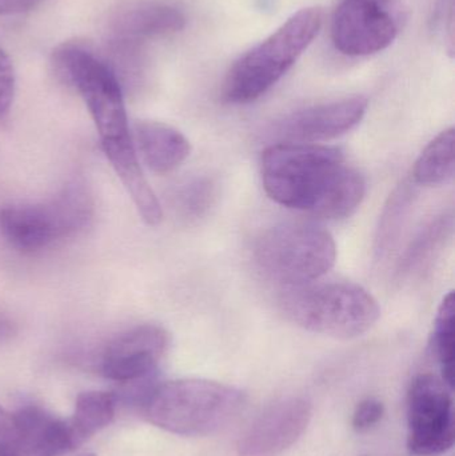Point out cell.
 <instances>
[{
    "instance_id": "1",
    "label": "cell",
    "mask_w": 455,
    "mask_h": 456,
    "mask_svg": "<svg viewBox=\"0 0 455 456\" xmlns=\"http://www.w3.org/2000/svg\"><path fill=\"white\" fill-rule=\"evenodd\" d=\"M262 182L278 205L328 221L349 218L366 195V182L337 147L280 142L264 150Z\"/></svg>"
},
{
    "instance_id": "2",
    "label": "cell",
    "mask_w": 455,
    "mask_h": 456,
    "mask_svg": "<svg viewBox=\"0 0 455 456\" xmlns=\"http://www.w3.org/2000/svg\"><path fill=\"white\" fill-rule=\"evenodd\" d=\"M245 404L242 391L206 379H178L154 386L143 402L152 425L181 436L216 433L232 422Z\"/></svg>"
},
{
    "instance_id": "3",
    "label": "cell",
    "mask_w": 455,
    "mask_h": 456,
    "mask_svg": "<svg viewBox=\"0 0 455 456\" xmlns=\"http://www.w3.org/2000/svg\"><path fill=\"white\" fill-rule=\"evenodd\" d=\"M321 27V8H304L291 15L277 31L235 61L222 88L224 101L248 104L264 96L301 58Z\"/></svg>"
},
{
    "instance_id": "4",
    "label": "cell",
    "mask_w": 455,
    "mask_h": 456,
    "mask_svg": "<svg viewBox=\"0 0 455 456\" xmlns=\"http://www.w3.org/2000/svg\"><path fill=\"white\" fill-rule=\"evenodd\" d=\"M280 305L297 326L336 339L366 334L381 316L373 295L347 281H313L282 289Z\"/></svg>"
},
{
    "instance_id": "5",
    "label": "cell",
    "mask_w": 455,
    "mask_h": 456,
    "mask_svg": "<svg viewBox=\"0 0 455 456\" xmlns=\"http://www.w3.org/2000/svg\"><path fill=\"white\" fill-rule=\"evenodd\" d=\"M53 64L82 96L102 147L133 139L119 77L106 59L87 45L69 42L53 51Z\"/></svg>"
},
{
    "instance_id": "6",
    "label": "cell",
    "mask_w": 455,
    "mask_h": 456,
    "mask_svg": "<svg viewBox=\"0 0 455 456\" xmlns=\"http://www.w3.org/2000/svg\"><path fill=\"white\" fill-rule=\"evenodd\" d=\"M256 265L282 289L313 283L336 265L333 235L310 222H288L262 233L254 251Z\"/></svg>"
},
{
    "instance_id": "7",
    "label": "cell",
    "mask_w": 455,
    "mask_h": 456,
    "mask_svg": "<svg viewBox=\"0 0 455 456\" xmlns=\"http://www.w3.org/2000/svg\"><path fill=\"white\" fill-rule=\"evenodd\" d=\"M93 216V195L87 184L77 179L48 202L3 208L0 228L13 248L34 254L71 238L87 227Z\"/></svg>"
},
{
    "instance_id": "8",
    "label": "cell",
    "mask_w": 455,
    "mask_h": 456,
    "mask_svg": "<svg viewBox=\"0 0 455 456\" xmlns=\"http://www.w3.org/2000/svg\"><path fill=\"white\" fill-rule=\"evenodd\" d=\"M451 388L440 378L421 374L408 391V449L414 456L445 454L454 444Z\"/></svg>"
},
{
    "instance_id": "9",
    "label": "cell",
    "mask_w": 455,
    "mask_h": 456,
    "mask_svg": "<svg viewBox=\"0 0 455 456\" xmlns=\"http://www.w3.org/2000/svg\"><path fill=\"white\" fill-rule=\"evenodd\" d=\"M398 32L397 0H339L331 19L334 47L347 56L381 53Z\"/></svg>"
},
{
    "instance_id": "10",
    "label": "cell",
    "mask_w": 455,
    "mask_h": 456,
    "mask_svg": "<svg viewBox=\"0 0 455 456\" xmlns=\"http://www.w3.org/2000/svg\"><path fill=\"white\" fill-rule=\"evenodd\" d=\"M168 343L170 338L163 327H134L106 346L101 359L102 374L114 382H149L165 356Z\"/></svg>"
},
{
    "instance_id": "11",
    "label": "cell",
    "mask_w": 455,
    "mask_h": 456,
    "mask_svg": "<svg viewBox=\"0 0 455 456\" xmlns=\"http://www.w3.org/2000/svg\"><path fill=\"white\" fill-rule=\"evenodd\" d=\"M312 414L307 399L291 396L274 402L243 433L238 452L240 456H275L286 452L304 436Z\"/></svg>"
},
{
    "instance_id": "12",
    "label": "cell",
    "mask_w": 455,
    "mask_h": 456,
    "mask_svg": "<svg viewBox=\"0 0 455 456\" xmlns=\"http://www.w3.org/2000/svg\"><path fill=\"white\" fill-rule=\"evenodd\" d=\"M368 111V101L353 96L298 110L274 126L275 138L288 143L331 141L352 131Z\"/></svg>"
},
{
    "instance_id": "13",
    "label": "cell",
    "mask_w": 455,
    "mask_h": 456,
    "mask_svg": "<svg viewBox=\"0 0 455 456\" xmlns=\"http://www.w3.org/2000/svg\"><path fill=\"white\" fill-rule=\"evenodd\" d=\"M186 15L173 3H141L122 11L110 28L112 47L130 53L138 51L143 43L157 37L176 34L186 27Z\"/></svg>"
},
{
    "instance_id": "14",
    "label": "cell",
    "mask_w": 455,
    "mask_h": 456,
    "mask_svg": "<svg viewBox=\"0 0 455 456\" xmlns=\"http://www.w3.org/2000/svg\"><path fill=\"white\" fill-rule=\"evenodd\" d=\"M5 436L21 456H59L72 452L69 423L37 404L10 414Z\"/></svg>"
},
{
    "instance_id": "15",
    "label": "cell",
    "mask_w": 455,
    "mask_h": 456,
    "mask_svg": "<svg viewBox=\"0 0 455 456\" xmlns=\"http://www.w3.org/2000/svg\"><path fill=\"white\" fill-rule=\"evenodd\" d=\"M133 141L142 160L157 174L175 170L191 152L189 139L181 131L152 120L135 123Z\"/></svg>"
},
{
    "instance_id": "16",
    "label": "cell",
    "mask_w": 455,
    "mask_h": 456,
    "mask_svg": "<svg viewBox=\"0 0 455 456\" xmlns=\"http://www.w3.org/2000/svg\"><path fill=\"white\" fill-rule=\"evenodd\" d=\"M103 151L130 194L139 216L149 226H158L163 219L162 206L142 171L134 141L103 147Z\"/></svg>"
},
{
    "instance_id": "17",
    "label": "cell",
    "mask_w": 455,
    "mask_h": 456,
    "mask_svg": "<svg viewBox=\"0 0 455 456\" xmlns=\"http://www.w3.org/2000/svg\"><path fill=\"white\" fill-rule=\"evenodd\" d=\"M118 396L106 391H87L77 396L74 414L67 420L72 450L82 446L114 420Z\"/></svg>"
},
{
    "instance_id": "18",
    "label": "cell",
    "mask_w": 455,
    "mask_h": 456,
    "mask_svg": "<svg viewBox=\"0 0 455 456\" xmlns=\"http://www.w3.org/2000/svg\"><path fill=\"white\" fill-rule=\"evenodd\" d=\"M454 144V128H449L433 139L414 165V184L435 187L451 181L455 166Z\"/></svg>"
},
{
    "instance_id": "19",
    "label": "cell",
    "mask_w": 455,
    "mask_h": 456,
    "mask_svg": "<svg viewBox=\"0 0 455 456\" xmlns=\"http://www.w3.org/2000/svg\"><path fill=\"white\" fill-rule=\"evenodd\" d=\"M454 294L449 292L443 297L437 318H435V332L432 337V350L435 361L440 366L441 379L453 390L454 388Z\"/></svg>"
},
{
    "instance_id": "20",
    "label": "cell",
    "mask_w": 455,
    "mask_h": 456,
    "mask_svg": "<svg viewBox=\"0 0 455 456\" xmlns=\"http://www.w3.org/2000/svg\"><path fill=\"white\" fill-rule=\"evenodd\" d=\"M413 183H403L390 198L389 206L382 216L381 226H379L378 252L389 251L390 247L394 243L400 226L403 221L406 210L411 203V197H414Z\"/></svg>"
},
{
    "instance_id": "21",
    "label": "cell",
    "mask_w": 455,
    "mask_h": 456,
    "mask_svg": "<svg viewBox=\"0 0 455 456\" xmlns=\"http://www.w3.org/2000/svg\"><path fill=\"white\" fill-rule=\"evenodd\" d=\"M213 195L211 182L197 179L179 190L176 203L181 213L187 218H200L210 208Z\"/></svg>"
},
{
    "instance_id": "22",
    "label": "cell",
    "mask_w": 455,
    "mask_h": 456,
    "mask_svg": "<svg viewBox=\"0 0 455 456\" xmlns=\"http://www.w3.org/2000/svg\"><path fill=\"white\" fill-rule=\"evenodd\" d=\"M448 228V221L446 219L445 221L441 219V221H437L432 226L427 227V231L419 236L418 240L414 243L413 248L409 249L403 267L408 271L413 270L417 263H421L427 255H430L433 247L438 243L440 239L446 235Z\"/></svg>"
},
{
    "instance_id": "23",
    "label": "cell",
    "mask_w": 455,
    "mask_h": 456,
    "mask_svg": "<svg viewBox=\"0 0 455 456\" xmlns=\"http://www.w3.org/2000/svg\"><path fill=\"white\" fill-rule=\"evenodd\" d=\"M15 71L10 56L0 47V120L10 114L15 98Z\"/></svg>"
},
{
    "instance_id": "24",
    "label": "cell",
    "mask_w": 455,
    "mask_h": 456,
    "mask_svg": "<svg viewBox=\"0 0 455 456\" xmlns=\"http://www.w3.org/2000/svg\"><path fill=\"white\" fill-rule=\"evenodd\" d=\"M385 407L378 399L368 398L358 403L353 414V428L357 433H366L378 425L384 418Z\"/></svg>"
},
{
    "instance_id": "25",
    "label": "cell",
    "mask_w": 455,
    "mask_h": 456,
    "mask_svg": "<svg viewBox=\"0 0 455 456\" xmlns=\"http://www.w3.org/2000/svg\"><path fill=\"white\" fill-rule=\"evenodd\" d=\"M435 28L441 29L443 35L448 32L449 50L453 51L454 40V0H440L435 15Z\"/></svg>"
},
{
    "instance_id": "26",
    "label": "cell",
    "mask_w": 455,
    "mask_h": 456,
    "mask_svg": "<svg viewBox=\"0 0 455 456\" xmlns=\"http://www.w3.org/2000/svg\"><path fill=\"white\" fill-rule=\"evenodd\" d=\"M43 2L45 0H0V16L27 12Z\"/></svg>"
},
{
    "instance_id": "27",
    "label": "cell",
    "mask_w": 455,
    "mask_h": 456,
    "mask_svg": "<svg viewBox=\"0 0 455 456\" xmlns=\"http://www.w3.org/2000/svg\"><path fill=\"white\" fill-rule=\"evenodd\" d=\"M15 324L0 314V343L7 342L15 335Z\"/></svg>"
},
{
    "instance_id": "28",
    "label": "cell",
    "mask_w": 455,
    "mask_h": 456,
    "mask_svg": "<svg viewBox=\"0 0 455 456\" xmlns=\"http://www.w3.org/2000/svg\"><path fill=\"white\" fill-rule=\"evenodd\" d=\"M8 420H10V414H7V412L3 410L2 404H0V438H2L5 431H7Z\"/></svg>"
},
{
    "instance_id": "29",
    "label": "cell",
    "mask_w": 455,
    "mask_h": 456,
    "mask_svg": "<svg viewBox=\"0 0 455 456\" xmlns=\"http://www.w3.org/2000/svg\"><path fill=\"white\" fill-rule=\"evenodd\" d=\"M80 456H95L93 454H85V455H80Z\"/></svg>"
}]
</instances>
